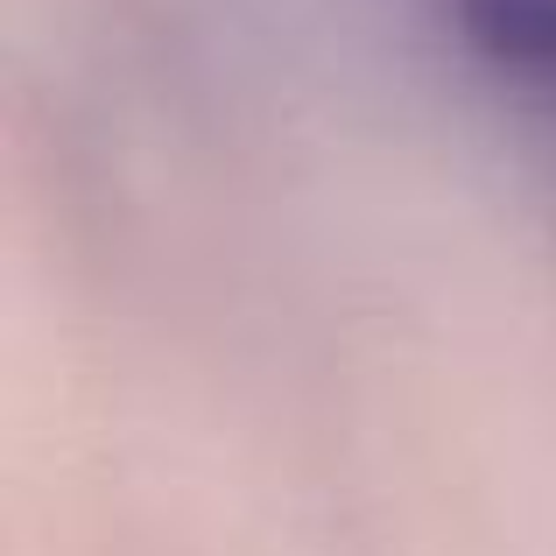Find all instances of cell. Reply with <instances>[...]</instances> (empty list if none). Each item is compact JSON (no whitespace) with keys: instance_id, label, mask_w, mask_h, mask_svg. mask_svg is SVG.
<instances>
[{"instance_id":"1","label":"cell","mask_w":556,"mask_h":556,"mask_svg":"<svg viewBox=\"0 0 556 556\" xmlns=\"http://www.w3.org/2000/svg\"><path fill=\"white\" fill-rule=\"evenodd\" d=\"M479 56L556 106V0H444Z\"/></svg>"}]
</instances>
